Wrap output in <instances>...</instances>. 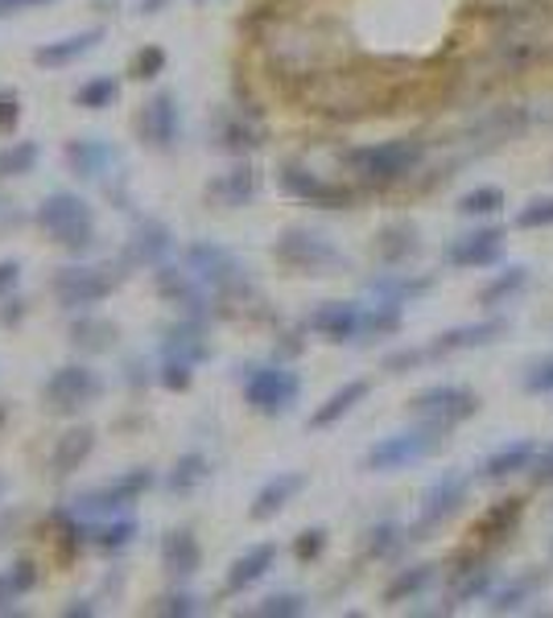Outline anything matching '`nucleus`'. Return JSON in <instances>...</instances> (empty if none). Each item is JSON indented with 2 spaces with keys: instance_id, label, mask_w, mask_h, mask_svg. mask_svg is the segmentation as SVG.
I'll return each mask as SVG.
<instances>
[{
  "instance_id": "de8ad7c7",
  "label": "nucleus",
  "mask_w": 553,
  "mask_h": 618,
  "mask_svg": "<svg viewBox=\"0 0 553 618\" xmlns=\"http://www.w3.org/2000/svg\"><path fill=\"white\" fill-rule=\"evenodd\" d=\"M161 71H165V50H161V45H141L129 62V74L132 79H141V83L158 79Z\"/></svg>"
},
{
  "instance_id": "c85d7f7f",
  "label": "nucleus",
  "mask_w": 553,
  "mask_h": 618,
  "mask_svg": "<svg viewBox=\"0 0 553 618\" xmlns=\"http://www.w3.org/2000/svg\"><path fill=\"white\" fill-rule=\"evenodd\" d=\"M422 252V231L413 227L409 219H396V223H384L376 231V256L389 264V269H401L409 260Z\"/></svg>"
},
{
  "instance_id": "a18cd8bd",
  "label": "nucleus",
  "mask_w": 553,
  "mask_h": 618,
  "mask_svg": "<svg viewBox=\"0 0 553 618\" xmlns=\"http://www.w3.org/2000/svg\"><path fill=\"white\" fill-rule=\"evenodd\" d=\"M132 536H137V524H132V519H112V524L91 528V545L103 548V553H120V548L132 545Z\"/></svg>"
},
{
  "instance_id": "5701e85b",
  "label": "nucleus",
  "mask_w": 553,
  "mask_h": 618,
  "mask_svg": "<svg viewBox=\"0 0 553 618\" xmlns=\"http://www.w3.org/2000/svg\"><path fill=\"white\" fill-rule=\"evenodd\" d=\"M257 190H261L257 165L240 161L228 173H219L215 182H207V199L215 202V206H223V211H240V206H248V202L257 199Z\"/></svg>"
},
{
  "instance_id": "ddd939ff",
  "label": "nucleus",
  "mask_w": 553,
  "mask_h": 618,
  "mask_svg": "<svg viewBox=\"0 0 553 618\" xmlns=\"http://www.w3.org/2000/svg\"><path fill=\"white\" fill-rule=\"evenodd\" d=\"M276 186L285 190L290 199H302L310 202V206H322V211H343V206H351L355 202V190L343 186V182H326V178H319L314 170H306V165H281V173H276Z\"/></svg>"
},
{
  "instance_id": "5fc2aeb1",
  "label": "nucleus",
  "mask_w": 553,
  "mask_h": 618,
  "mask_svg": "<svg viewBox=\"0 0 553 618\" xmlns=\"http://www.w3.org/2000/svg\"><path fill=\"white\" fill-rule=\"evenodd\" d=\"M425 359H430V351L405 346V351H393V355H384V372H389V375H409V372H418Z\"/></svg>"
},
{
  "instance_id": "9b49d317",
  "label": "nucleus",
  "mask_w": 553,
  "mask_h": 618,
  "mask_svg": "<svg viewBox=\"0 0 553 618\" xmlns=\"http://www.w3.org/2000/svg\"><path fill=\"white\" fill-rule=\"evenodd\" d=\"M153 285H158L161 302H170L178 314L199 317V322H211V314H215L219 297L199 281V276L190 273L187 264H182V269H178V264H158V269H153Z\"/></svg>"
},
{
  "instance_id": "aec40b11",
  "label": "nucleus",
  "mask_w": 553,
  "mask_h": 618,
  "mask_svg": "<svg viewBox=\"0 0 553 618\" xmlns=\"http://www.w3.org/2000/svg\"><path fill=\"white\" fill-rule=\"evenodd\" d=\"M495 586V569L483 553H459L451 561V602H480L483 594Z\"/></svg>"
},
{
  "instance_id": "603ef678",
  "label": "nucleus",
  "mask_w": 553,
  "mask_h": 618,
  "mask_svg": "<svg viewBox=\"0 0 553 618\" xmlns=\"http://www.w3.org/2000/svg\"><path fill=\"white\" fill-rule=\"evenodd\" d=\"M322 553H326V528H306V533L293 536V557L302 565L319 561Z\"/></svg>"
},
{
  "instance_id": "72a5a7b5",
  "label": "nucleus",
  "mask_w": 553,
  "mask_h": 618,
  "mask_svg": "<svg viewBox=\"0 0 553 618\" xmlns=\"http://www.w3.org/2000/svg\"><path fill=\"white\" fill-rule=\"evenodd\" d=\"M438 581V565H409V569H396V577L384 586V602L389 606H401V602H413V598H422L430 586Z\"/></svg>"
},
{
  "instance_id": "09e8293b",
  "label": "nucleus",
  "mask_w": 553,
  "mask_h": 618,
  "mask_svg": "<svg viewBox=\"0 0 553 618\" xmlns=\"http://www.w3.org/2000/svg\"><path fill=\"white\" fill-rule=\"evenodd\" d=\"M516 227H521V231L553 227V194H545V199H533L529 206H521V211H516Z\"/></svg>"
},
{
  "instance_id": "b1692460",
  "label": "nucleus",
  "mask_w": 553,
  "mask_h": 618,
  "mask_svg": "<svg viewBox=\"0 0 553 618\" xmlns=\"http://www.w3.org/2000/svg\"><path fill=\"white\" fill-rule=\"evenodd\" d=\"M103 42V29L91 26V29H79V33H67L59 42H46L33 50V62L46 67V71H62V67H74L79 58H88L95 45Z\"/></svg>"
},
{
  "instance_id": "8fccbe9b",
  "label": "nucleus",
  "mask_w": 553,
  "mask_h": 618,
  "mask_svg": "<svg viewBox=\"0 0 553 618\" xmlns=\"http://www.w3.org/2000/svg\"><path fill=\"white\" fill-rule=\"evenodd\" d=\"M158 384H161V388H165V392H190V384H194V363L161 359Z\"/></svg>"
},
{
  "instance_id": "bf43d9fd",
  "label": "nucleus",
  "mask_w": 553,
  "mask_h": 618,
  "mask_svg": "<svg viewBox=\"0 0 553 618\" xmlns=\"http://www.w3.org/2000/svg\"><path fill=\"white\" fill-rule=\"evenodd\" d=\"M21 120V100L17 95H0V132H13Z\"/></svg>"
},
{
  "instance_id": "4be33fe9",
  "label": "nucleus",
  "mask_w": 553,
  "mask_h": 618,
  "mask_svg": "<svg viewBox=\"0 0 553 618\" xmlns=\"http://www.w3.org/2000/svg\"><path fill=\"white\" fill-rule=\"evenodd\" d=\"M306 487H310V478L302 475V470H281V475H273L261 490H257V495H252L248 516L257 519V524H264V519H276Z\"/></svg>"
},
{
  "instance_id": "20e7f679",
  "label": "nucleus",
  "mask_w": 553,
  "mask_h": 618,
  "mask_svg": "<svg viewBox=\"0 0 553 618\" xmlns=\"http://www.w3.org/2000/svg\"><path fill=\"white\" fill-rule=\"evenodd\" d=\"M182 264H187L190 273L199 276L211 293H215L219 302H248L252 297V281H248V269L240 264V256L235 252H228V247L211 244V240H199V244L187 247V256H182Z\"/></svg>"
},
{
  "instance_id": "a211bd4d",
  "label": "nucleus",
  "mask_w": 553,
  "mask_h": 618,
  "mask_svg": "<svg viewBox=\"0 0 553 618\" xmlns=\"http://www.w3.org/2000/svg\"><path fill=\"white\" fill-rule=\"evenodd\" d=\"M310 331L326 338V343H355V338H364V305L355 302H322L306 322Z\"/></svg>"
},
{
  "instance_id": "13d9d810",
  "label": "nucleus",
  "mask_w": 553,
  "mask_h": 618,
  "mask_svg": "<svg viewBox=\"0 0 553 618\" xmlns=\"http://www.w3.org/2000/svg\"><path fill=\"white\" fill-rule=\"evenodd\" d=\"M17 285H21V264L17 260H0V302L13 297Z\"/></svg>"
},
{
  "instance_id": "864d4df0",
  "label": "nucleus",
  "mask_w": 553,
  "mask_h": 618,
  "mask_svg": "<svg viewBox=\"0 0 553 618\" xmlns=\"http://www.w3.org/2000/svg\"><path fill=\"white\" fill-rule=\"evenodd\" d=\"M524 392H533V396H550L553 392V355L529 363V372H524Z\"/></svg>"
},
{
  "instance_id": "338daca9",
  "label": "nucleus",
  "mask_w": 553,
  "mask_h": 618,
  "mask_svg": "<svg viewBox=\"0 0 553 618\" xmlns=\"http://www.w3.org/2000/svg\"><path fill=\"white\" fill-rule=\"evenodd\" d=\"M0 495H4V478H0Z\"/></svg>"
},
{
  "instance_id": "052dcab7",
  "label": "nucleus",
  "mask_w": 553,
  "mask_h": 618,
  "mask_svg": "<svg viewBox=\"0 0 553 618\" xmlns=\"http://www.w3.org/2000/svg\"><path fill=\"white\" fill-rule=\"evenodd\" d=\"M17 598H21V594H17V586L9 581V574H0V615H9Z\"/></svg>"
},
{
  "instance_id": "c9c22d12",
  "label": "nucleus",
  "mask_w": 553,
  "mask_h": 618,
  "mask_svg": "<svg viewBox=\"0 0 553 618\" xmlns=\"http://www.w3.org/2000/svg\"><path fill=\"white\" fill-rule=\"evenodd\" d=\"M261 144H264L261 129H257V124H248L244 115H228V120L215 129V149L232 153V158H244V153L261 149Z\"/></svg>"
},
{
  "instance_id": "cd10ccee",
  "label": "nucleus",
  "mask_w": 553,
  "mask_h": 618,
  "mask_svg": "<svg viewBox=\"0 0 553 618\" xmlns=\"http://www.w3.org/2000/svg\"><path fill=\"white\" fill-rule=\"evenodd\" d=\"M521 519H524V499H500V504H492L475 519L471 536H475V545H504L509 536H516Z\"/></svg>"
},
{
  "instance_id": "58836bf2",
  "label": "nucleus",
  "mask_w": 553,
  "mask_h": 618,
  "mask_svg": "<svg viewBox=\"0 0 553 618\" xmlns=\"http://www.w3.org/2000/svg\"><path fill=\"white\" fill-rule=\"evenodd\" d=\"M207 478H211V458L199 454V449H190V454H182V458L174 462V470H170V478H165V487L174 490V495H190L194 487H203Z\"/></svg>"
},
{
  "instance_id": "ea45409f",
  "label": "nucleus",
  "mask_w": 553,
  "mask_h": 618,
  "mask_svg": "<svg viewBox=\"0 0 553 618\" xmlns=\"http://www.w3.org/2000/svg\"><path fill=\"white\" fill-rule=\"evenodd\" d=\"M401 326H405V305L401 302L376 297V305L364 310V338H393Z\"/></svg>"
},
{
  "instance_id": "393cba45",
  "label": "nucleus",
  "mask_w": 553,
  "mask_h": 618,
  "mask_svg": "<svg viewBox=\"0 0 553 618\" xmlns=\"http://www.w3.org/2000/svg\"><path fill=\"white\" fill-rule=\"evenodd\" d=\"M529 129V108H487L483 115H475L471 120V129H466V136L480 144H504L512 141V136H521V132Z\"/></svg>"
},
{
  "instance_id": "79ce46f5",
  "label": "nucleus",
  "mask_w": 553,
  "mask_h": 618,
  "mask_svg": "<svg viewBox=\"0 0 553 618\" xmlns=\"http://www.w3.org/2000/svg\"><path fill=\"white\" fill-rule=\"evenodd\" d=\"M120 100V74H95L88 83L74 91V103L88 108V112H103Z\"/></svg>"
},
{
  "instance_id": "4c0bfd02",
  "label": "nucleus",
  "mask_w": 553,
  "mask_h": 618,
  "mask_svg": "<svg viewBox=\"0 0 553 618\" xmlns=\"http://www.w3.org/2000/svg\"><path fill=\"white\" fill-rule=\"evenodd\" d=\"M368 288H372L376 297H384V302H401V305H405L409 297H422V293H430V288H434V281H430V276L384 273V276H372V281H368Z\"/></svg>"
},
{
  "instance_id": "f8f14e48",
  "label": "nucleus",
  "mask_w": 553,
  "mask_h": 618,
  "mask_svg": "<svg viewBox=\"0 0 553 618\" xmlns=\"http://www.w3.org/2000/svg\"><path fill=\"white\" fill-rule=\"evenodd\" d=\"M466 475L459 470H446V475H438L422 495V507H418V519H413V528H409V540H425L430 533H438L446 519L466 504Z\"/></svg>"
},
{
  "instance_id": "4468645a",
  "label": "nucleus",
  "mask_w": 553,
  "mask_h": 618,
  "mask_svg": "<svg viewBox=\"0 0 553 618\" xmlns=\"http://www.w3.org/2000/svg\"><path fill=\"white\" fill-rule=\"evenodd\" d=\"M137 136L149 144V149H174L178 136H182V108H178L174 91H153L141 112H137Z\"/></svg>"
},
{
  "instance_id": "e433bc0d",
  "label": "nucleus",
  "mask_w": 553,
  "mask_h": 618,
  "mask_svg": "<svg viewBox=\"0 0 553 618\" xmlns=\"http://www.w3.org/2000/svg\"><path fill=\"white\" fill-rule=\"evenodd\" d=\"M541 581H545V574H521L516 581H509V586H500V590L492 594V610L495 615H512V610H524V606L537 598Z\"/></svg>"
},
{
  "instance_id": "9d476101",
  "label": "nucleus",
  "mask_w": 553,
  "mask_h": 618,
  "mask_svg": "<svg viewBox=\"0 0 553 618\" xmlns=\"http://www.w3.org/2000/svg\"><path fill=\"white\" fill-rule=\"evenodd\" d=\"M409 413L422 425H434V429L446 433L480 413V396L463 384H434V388H422L409 401Z\"/></svg>"
},
{
  "instance_id": "0eeeda50",
  "label": "nucleus",
  "mask_w": 553,
  "mask_h": 618,
  "mask_svg": "<svg viewBox=\"0 0 553 618\" xmlns=\"http://www.w3.org/2000/svg\"><path fill=\"white\" fill-rule=\"evenodd\" d=\"M103 388L108 384H103V375L95 367H88V363H67L59 372H50V379H46L42 388V401L54 417H79L83 408H91V404L100 401Z\"/></svg>"
},
{
  "instance_id": "6e6552de",
  "label": "nucleus",
  "mask_w": 553,
  "mask_h": 618,
  "mask_svg": "<svg viewBox=\"0 0 553 618\" xmlns=\"http://www.w3.org/2000/svg\"><path fill=\"white\" fill-rule=\"evenodd\" d=\"M438 449H442V429H434V425L393 433V437H380L376 446L368 449L364 470L368 475H393V470H405L413 462L434 458Z\"/></svg>"
},
{
  "instance_id": "f704fd0d",
  "label": "nucleus",
  "mask_w": 553,
  "mask_h": 618,
  "mask_svg": "<svg viewBox=\"0 0 553 618\" xmlns=\"http://www.w3.org/2000/svg\"><path fill=\"white\" fill-rule=\"evenodd\" d=\"M524 288H529V269L524 264H509L480 288V305L483 310H504L509 302H516Z\"/></svg>"
},
{
  "instance_id": "a19ab883",
  "label": "nucleus",
  "mask_w": 553,
  "mask_h": 618,
  "mask_svg": "<svg viewBox=\"0 0 553 618\" xmlns=\"http://www.w3.org/2000/svg\"><path fill=\"white\" fill-rule=\"evenodd\" d=\"M38 161H42L38 141H9L0 149V178H26L38 170Z\"/></svg>"
},
{
  "instance_id": "49530a36",
  "label": "nucleus",
  "mask_w": 553,
  "mask_h": 618,
  "mask_svg": "<svg viewBox=\"0 0 553 618\" xmlns=\"http://www.w3.org/2000/svg\"><path fill=\"white\" fill-rule=\"evenodd\" d=\"M257 615H261V618H298V615H306V594L276 590V594H269L261 606H257Z\"/></svg>"
},
{
  "instance_id": "7c9ffc66",
  "label": "nucleus",
  "mask_w": 553,
  "mask_h": 618,
  "mask_svg": "<svg viewBox=\"0 0 553 618\" xmlns=\"http://www.w3.org/2000/svg\"><path fill=\"white\" fill-rule=\"evenodd\" d=\"M91 449H95V429L91 425H74V429H67L54 442V454H50V470L59 478L74 475L83 462L91 458Z\"/></svg>"
},
{
  "instance_id": "6ab92c4d",
  "label": "nucleus",
  "mask_w": 553,
  "mask_h": 618,
  "mask_svg": "<svg viewBox=\"0 0 553 618\" xmlns=\"http://www.w3.org/2000/svg\"><path fill=\"white\" fill-rule=\"evenodd\" d=\"M161 359H182V363H207L211 359V338H207V322L199 317H178L161 331Z\"/></svg>"
},
{
  "instance_id": "a878e982",
  "label": "nucleus",
  "mask_w": 553,
  "mask_h": 618,
  "mask_svg": "<svg viewBox=\"0 0 553 618\" xmlns=\"http://www.w3.org/2000/svg\"><path fill=\"white\" fill-rule=\"evenodd\" d=\"M161 569L174 577V581H190V577L203 569V545L190 528H174V533L161 540Z\"/></svg>"
},
{
  "instance_id": "dca6fc26",
  "label": "nucleus",
  "mask_w": 553,
  "mask_h": 618,
  "mask_svg": "<svg viewBox=\"0 0 553 618\" xmlns=\"http://www.w3.org/2000/svg\"><path fill=\"white\" fill-rule=\"evenodd\" d=\"M170 252H174V231L165 227L161 219L145 215V219H137V223H132L120 260H124L129 269H158V264H165Z\"/></svg>"
},
{
  "instance_id": "4d7b16f0",
  "label": "nucleus",
  "mask_w": 553,
  "mask_h": 618,
  "mask_svg": "<svg viewBox=\"0 0 553 618\" xmlns=\"http://www.w3.org/2000/svg\"><path fill=\"white\" fill-rule=\"evenodd\" d=\"M9 581H13L17 594L26 598V594H30L33 586H38V565H33V561H17L13 569H9Z\"/></svg>"
},
{
  "instance_id": "c756f323",
  "label": "nucleus",
  "mask_w": 553,
  "mask_h": 618,
  "mask_svg": "<svg viewBox=\"0 0 553 618\" xmlns=\"http://www.w3.org/2000/svg\"><path fill=\"white\" fill-rule=\"evenodd\" d=\"M368 392H372L368 379H348L343 388H335L314 413H310V429H331V425H339L343 417H351V413L368 401Z\"/></svg>"
},
{
  "instance_id": "412c9836",
  "label": "nucleus",
  "mask_w": 553,
  "mask_h": 618,
  "mask_svg": "<svg viewBox=\"0 0 553 618\" xmlns=\"http://www.w3.org/2000/svg\"><path fill=\"white\" fill-rule=\"evenodd\" d=\"M500 334H509V322H504V317H483V322H466V326L442 331L434 343H430V359H446V355H459V351L487 346V343H495Z\"/></svg>"
},
{
  "instance_id": "473e14b6",
  "label": "nucleus",
  "mask_w": 553,
  "mask_h": 618,
  "mask_svg": "<svg viewBox=\"0 0 553 618\" xmlns=\"http://www.w3.org/2000/svg\"><path fill=\"white\" fill-rule=\"evenodd\" d=\"M533 462H537V446L529 437H521V442H509V446L495 449L492 458L483 462V478L487 483H509L512 475H524Z\"/></svg>"
},
{
  "instance_id": "6e6d98bb",
  "label": "nucleus",
  "mask_w": 553,
  "mask_h": 618,
  "mask_svg": "<svg viewBox=\"0 0 553 618\" xmlns=\"http://www.w3.org/2000/svg\"><path fill=\"white\" fill-rule=\"evenodd\" d=\"M529 475H533V487H553V442L537 454V462L529 466Z\"/></svg>"
},
{
  "instance_id": "39448f33",
  "label": "nucleus",
  "mask_w": 553,
  "mask_h": 618,
  "mask_svg": "<svg viewBox=\"0 0 553 618\" xmlns=\"http://www.w3.org/2000/svg\"><path fill=\"white\" fill-rule=\"evenodd\" d=\"M273 256L290 269V273H302V276H335L348 269V256L339 252L326 235L310 227H285L276 235L273 244Z\"/></svg>"
},
{
  "instance_id": "423d86ee",
  "label": "nucleus",
  "mask_w": 553,
  "mask_h": 618,
  "mask_svg": "<svg viewBox=\"0 0 553 618\" xmlns=\"http://www.w3.org/2000/svg\"><path fill=\"white\" fill-rule=\"evenodd\" d=\"M302 396V375L285 363H261L244 375V404L257 417H285Z\"/></svg>"
},
{
  "instance_id": "e2e57ef3",
  "label": "nucleus",
  "mask_w": 553,
  "mask_h": 618,
  "mask_svg": "<svg viewBox=\"0 0 553 618\" xmlns=\"http://www.w3.org/2000/svg\"><path fill=\"white\" fill-rule=\"evenodd\" d=\"M26 4H50V0H0V13H13V9H26Z\"/></svg>"
},
{
  "instance_id": "2f4dec72",
  "label": "nucleus",
  "mask_w": 553,
  "mask_h": 618,
  "mask_svg": "<svg viewBox=\"0 0 553 618\" xmlns=\"http://www.w3.org/2000/svg\"><path fill=\"white\" fill-rule=\"evenodd\" d=\"M120 343V326L117 322H108V317H95L91 310L71 322V346L79 351H88V355H108L112 346Z\"/></svg>"
},
{
  "instance_id": "f03ea898",
  "label": "nucleus",
  "mask_w": 553,
  "mask_h": 618,
  "mask_svg": "<svg viewBox=\"0 0 553 618\" xmlns=\"http://www.w3.org/2000/svg\"><path fill=\"white\" fill-rule=\"evenodd\" d=\"M124 276H129V264L124 260H108V264H67L54 273L50 281V293H54V302L62 310H71V314H83L91 305H100L103 297H112L120 285H124Z\"/></svg>"
},
{
  "instance_id": "bb28decb",
  "label": "nucleus",
  "mask_w": 553,
  "mask_h": 618,
  "mask_svg": "<svg viewBox=\"0 0 553 618\" xmlns=\"http://www.w3.org/2000/svg\"><path fill=\"white\" fill-rule=\"evenodd\" d=\"M276 565V545L273 540H261V545L244 548L232 565H228V581H223V590L228 594H244L252 590L257 581H264V574Z\"/></svg>"
},
{
  "instance_id": "c03bdc74",
  "label": "nucleus",
  "mask_w": 553,
  "mask_h": 618,
  "mask_svg": "<svg viewBox=\"0 0 553 618\" xmlns=\"http://www.w3.org/2000/svg\"><path fill=\"white\" fill-rule=\"evenodd\" d=\"M504 211V190L500 186H475L459 199V215L466 219H492Z\"/></svg>"
},
{
  "instance_id": "680f3d73",
  "label": "nucleus",
  "mask_w": 553,
  "mask_h": 618,
  "mask_svg": "<svg viewBox=\"0 0 553 618\" xmlns=\"http://www.w3.org/2000/svg\"><path fill=\"white\" fill-rule=\"evenodd\" d=\"M129 384L132 388H141V384H149V367L141 359H132L129 363Z\"/></svg>"
},
{
  "instance_id": "69168bd1",
  "label": "nucleus",
  "mask_w": 553,
  "mask_h": 618,
  "mask_svg": "<svg viewBox=\"0 0 553 618\" xmlns=\"http://www.w3.org/2000/svg\"><path fill=\"white\" fill-rule=\"evenodd\" d=\"M165 4H170V0H141V13H145V17H153V13H161V9H165Z\"/></svg>"
},
{
  "instance_id": "f257e3e1",
  "label": "nucleus",
  "mask_w": 553,
  "mask_h": 618,
  "mask_svg": "<svg viewBox=\"0 0 553 618\" xmlns=\"http://www.w3.org/2000/svg\"><path fill=\"white\" fill-rule=\"evenodd\" d=\"M339 161H343V170H351L368 186H393V182L409 178V173L422 165L425 144L413 141V136H396V141L348 149V153H339Z\"/></svg>"
},
{
  "instance_id": "7ed1b4c3",
  "label": "nucleus",
  "mask_w": 553,
  "mask_h": 618,
  "mask_svg": "<svg viewBox=\"0 0 553 618\" xmlns=\"http://www.w3.org/2000/svg\"><path fill=\"white\" fill-rule=\"evenodd\" d=\"M33 219H38V227H42L59 247H67V252H88V247L95 244V211H91L88 199H79L71 190L46 194Z\"/></svg>"
},
{
  "instance_id": "37998d69",
  "label": "nucleus",
  "mask_w": 553,
  "mask_h": 618,
  "mask_svg": "<svg viewBox=\"0 0 553 618\" xmlns=\"http://www.w3.org/2000/svg\"><path fill=\"white\" fill-rule=\"evenodd\" d=\"M409 536L401 524H393V519H380V524H372L368 528V557L372 561H389V557H396L401 553V545H405Z\"/></svg>"
},
{
  "instance_id": "3c124183",
  "label": "nucleus",
  "mask_w": 553,
  "mask_h": 618,
  "mask_svg": "<svg viewBox=\"0 0 553 618\" xmlns=\"http://www.w3.org/2000/svg\"><path fill=\"white\" fill-rule=\"evenodd\" d=\"M153 615L190 618V615H199V598H194L190 590H170V594H161L158 602H153Z\"/></svg>"
},
{
  "instance_id": "f3484780",
  "label": "nucleus",
  "mask_w": 553,
  "mask_h": 618,
  "mask_svg": "<svg viewBox=\"0 0 553 618\" xmlns=\"http://www.w3.org/2000/svg\"><path fill=\"white\" fill-rule=\"evenodd\" d=\"M62 161H67V170H71L74 178H83V182H103V178L120 165V149L112 141H103V136H74V141H67V149H62Z\"/></svg>"
},
{
  "instance_id": "1a4fd4ad",
  "label": "nucleus",
  "mask_w": 553,
  "mask_h": 618,
  "mask_svg": "<svg viewBox=\"0 0 553 618\" xmlns=\"http://www.w3.org/2000/svg\"><path fill=\"white\" fill-rule=\"evenodd\" d=\"M158 483V475L149 470V466H132L124 475H117L112 483H103V487H91L83 490L79 499H74V511L83 519H103V516H120V511H129L149 487Z\"/></svg>"
},
{
  "instance_id": "2eb2a0df",
  "label": "nucleus",
  "mask_w": 553,
  "mask_h": 618,
  "mask_svg": "<svg viewBox=\"0 0 553 618\" xmlns=\"http://www.w3.org/2000/svg\"><path fill=\"white\" fill-rule=\"evenodd\" d=\"M504 227H475L466 235H454L451 244L442 247V260L451 269H492L504 260Z\"/></svg>"
},
{
  "instance_id": "0e129e2a",
  "label": "nucleus",
  "mask_w": 553,
  "mask_h": 618,
  "mask_svg": "<svg viewBox=\"0 0 553 618\" xmlns=\"http://www.w3.org/2000/svg\"><path fill=\"white\" fill-rule=\"evenodd\" d=\"M62 615H67V618H79V615L88 618V615H95V606H91V602H74V606H67Z\"/></svg>"
},
{
  "instance_id": "774afa93",
  "label": "nucleus",
  "mask_w": 553,
  "mask_h": 618,
  "mask_svg": "<svg viewBox=\"0 0 553 618\" xmlns=\"http://www.w3.org/2000/svg\"><path fill=\"white\" fill-rule=\"evenodd\" d=\"M199 4H203V0H199Z\"/></svg>"
}]
</instances>
